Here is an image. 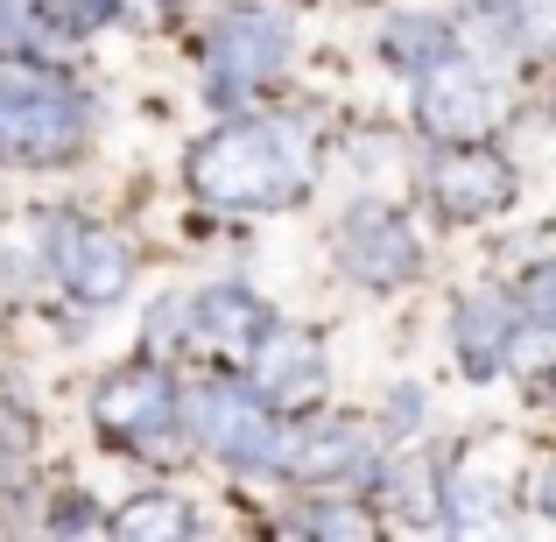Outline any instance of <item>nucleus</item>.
Returning <instances> with one entry per match:
<instances>
[{"label": "nucleus", "instance_id": "nucleus-1", "mask_svg": "<svg viewBox=\"0 0 556 542\" xmlns=\"http://www.w3.org/2000/svg\"><path fill=\"white\" fill-rule=\"evenodd\" d=\"M190 184L204 204H289L311 184V163H303L296 127L240 121L190 155Z\"/></svg>", "mask_w": 556, "mask_h": 542}, {"label": "nucleus", "instance_id": "nucleus-2", "mask_svg": "<svg viewBox=\"0 0 556 542\" xmlns=\"http://www.w3.org/2000/svg\"><path fill=\"white\" fill-rule=\"evenodd\" d=\"M85 135V99L64 78L42 71H8L0 78V163H50V155L78 149Z\"/></svg>", "mask_w": 556, "mask_h": 542}, {"label": "nucleus", "instance_id": "nucleus-3", "mask_svg": "<svg viewBox=\"0 0 556 542\" xmlns=\"http://www.w3.org/2000/svg\"><path fill=\"white\" fill-rule=\"evenodd\" d=\"M190 430H198L204 451H218L232 465H254V472L275 465V444H282V430L268 416V394L240 388V380H212V388L190 394Z\"/></svg>", "mask_w": 556, "mask_h": 542}, {"label": "nucleus", "instance_id": "nucleus-4", "mask_svg": "<svg viewBox=\"0 0 556 542\" xmlns=\"http://www.w3.org/2000/svg\"><path fill=\"white\" fill-rule=\"evenodd\" d=\"M289 56V22L268 8H247V14H226L212 36V99L218 106H232V99L247 92V85L275 78Z\"/></svg>", "mask_w": 556, "mask_h": 542}, {"label": "nucleus", "instance_id": "nucleus-5", "mask_svg": "<svg viewBox=\"0 0 556 542\" xmlns=\"http://www.w3.org/2000/svg\"><path fill=\"white\" fill-rule=\"evenodd\" d=\"M493 113H501L493 85L479 78L458 50H451L444 64H430V78H422V92H416V121L430 127L437 141H472V135H486Z\"/></svg>", "mask_w": 556, "mask_h": 542}, {"label": "nucleus", "instance_id": "nucleus-6", "mask_svg": "<svg viewBox=\"0 0 556 542\" xmlns=\"http://www.w3.org/2000/svg\"><path fill=\"white\" fill-rule=\"evenodd\" d=\"M42 254H50L56 282H64L71 297H85V303H106V297L127 289V247L113 240V232H99V226L56 218V226H42Z\"/></svg>", "mask_w": 556, "mask_h": 542}, {"label": "nucleus", "instance_id": "nucleus-7", "mask_svg": "<svg viewBox=\"0 0 556 542\" xmlns=\"http://www.w3.org/2000/svg\"><path fill=\"white\" fill-rule=\"evenodd\" d=\"M339 261L359 275V282L388 289V282H408V275L422 268V247H416V232H408L402 212H380V204H367V212H353L339 226Z\"/></svg>", "mask_w": 556, "mask_h": 542}, {"label": "nucleus", "instance_id": "nucleus-8", "mask_svg": "<svg viewBox=\"0 0 556 542\" xmlns=\"http://www.w3.org/2000/svg\"><path fill=\"white\" fill-rule=\"evenodd\" d=\"M177 423V388L169 374H121L99 388V430L127 451H155Z\"/></svg>", "mask_w": 556, "mask_h": 542}, {"label": "nucleus", "instance_id": "nucleus-9", "mask_svg": "<svg viewBox=\"0 0 556 542\" xmlns=\"http://www.w3.org/2000/svg\"><path fill=\"white\" fill-rule=\"evenodd\" d=\"M430 198L444 204V218H493L507 198H515V177L493 155H444L430 169Z\"/></svg>", "mask_w": 556, "mask_h": 542}, {"label": "nucleus", "instance_id": "nucleus-10", "mask_svg": "<svg viewBox=\"0 0 556 542\" xmlns=\"http://www.w3.org/2000/svg\"><path fill=\"white\" fill-rule=\"evenodd\" d=\"M367 458H374V444H367L359 423H317V430H296V437L275 444V465L296 472V479H345Z\"/></svg>", "mask_w": 556, "mask_h": 542}, {"label": "nucleus", "instance_id": "nucleus-11", "mask_svg": "<svg viewBox=\"0 0 556 542\" xmlns=\"http://www.w3.org/2000/svg\"><path fill=\"white\" fill-rule=\"evenodd\" d=\"M451 325H458V360H465V374H501L507 366V339H515V303L501 297V289H472V297L458 303V317H451Z\"/></svg>", "mask_w": 556, "mask_h": 542}, {"label": "nucleus", "instance_id": "nucleus-12", "mask_svg": "<svg viewBox=\"0 0 556 542\" xmlns=\"http://www.w3.org/2000/svg\"><path fill=\"white\" fill-rule=\"evenodd\" d=\"M317 380H325V353H317V339L282 331V325H275V339H261V394L303 402V394H317Z\"/></svg>", "mask_w": 556, "mask_h": 542}, {"label": "nucleus", "instance_id": "nucleus-13", "mask_svg": "<svg viewBox=\"0 0 556 542\" xmlns=\"http://www.w3.org/2000/svg\"><path fill=\"white\" fill-rule=\"evenodd\" d=\"M184 325H198V339H218V345H247L254 331H268L261 303L247 289H212V297L184 303Z\"/></svg>", "mask_w": 556, "mask_h": 542}, {"label": "nucleus", "instance_id": "nucleus-14", "mask_svg": "<svg viewBox=\"0 0 556 542\" xmlns=\"http://www.w3.org/2000/svg\"><path fill=\"white\" fill-rule=\"evenodd\" d=\"M380 50H388V64H444L458 42H451V28L437 14H394L380 28Z\"/></svg>", "mask_w": 556, "mask_h": 542}, {"label": "nucleus", "instance_id": "nucleus-15", "mask_svg": "<svg viewBox=\"0 0 556 542\" xmlns=\"http://www.w3.org/2000/svg\"><path fill=\"white\" fill-rule=\"evenodd\" d=\"M437 487H444V472H437L430 458H394L388 465V501L402 507L408 521H437Z\"/></svg>", "mask_w": 556, "mask_h": 542}, {"label": "nucleus", "instance_id": "nucleus-16", "mask_svg": "<svg viewBox=\"0 0 556 542\" xmlns=\"http://www.w3.org/2000/svg\"><path fill=\"white\" fill-rule=\"evenodd\" d=\"M113 529H121V535H184L190 529V507L177 501V493H149V501H135Z\"/></svg>", "mask_w": 556, "mask_h": 542}, {"label": "nucleus", "instance_id": "nucleus-17", "mask_svg": "<svg viewBox=\"0 0 556 542\" xmlns=\"http://www.w3.org/2000/svg\"><path fill=\"white\" fill-rule=\"evenodd\" d=\"M311 529H317V535H367V521H359L353 507H317Z\"/></svg>", "mask_w": 556, "mask_h": 542}, {"label": "nucleus", "instance_id": "nucleus-18", "mask_svg": "<svg viewBox=\"0 0 556 542\" xmlns=\"http://www.w3.org/2000/svg\"><path fill=\"white\" fill-rule=\"evenodd\" d=\"M28 8H36V0H0V42H14L28 28Z\"/></svg>", "mask_w": 556, "mask_h": 542}, {"label": "nucleus", "instance_id": "nucleus-19", "mask_svg": "<svg viewBox=\"0 0 556 542\" xmlns=\"http://www.w3.org/2000/svg\"><path fill=\"white\" fill-rule=\"evenodd\" d=\"M416 416H422V394L402 388V394H394V423H416Z\"/></svg>", "mask_w": 556, "mask_h": 542}]
</instances>
